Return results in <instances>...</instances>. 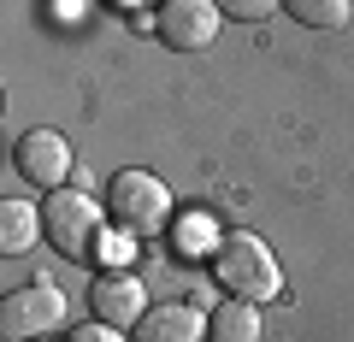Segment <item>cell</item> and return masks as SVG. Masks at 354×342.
I'll return each instance as SVG.
<instances>
[{
    "label": "cell",
    "instance_id": "9c48e42d",
    "mask_svg": "<svg viewBox=\"0 0 354 342\" xmlns=\"http://www.w3.org/2000/svg\"><path fill=\"white\" fill-rule=\"evenodd\" d=\"M207 342H260V307L242 295L207 307Z\"/></svg>",
    "mask_w": 354,
    "mask_h": 342
},
{
    "label": "cell",
    "instance_id": "6da1fadb",
    "mask_svg": "<svg viewBox=\"0 0 354 342\" xmlns=\"http://www.w3.org/2000/svg\"><path fill=\"white\" fill-rule=\"evenodd\" d=\"M41 230H48V242L59 248V260H77V266H95V260H106L113 254V236H106V213L95 207V195L88 189H48V201H41Z\"/></svg>",
    "mask_w": 354,
    "mask_h": 342
},
{
    "label": "cell",
    "instance_id": "3957f363",
    "mask_svg": "<svg viewBox=\"0 0 354 342\" xmlns=\"http://www.w3.org/2000/svg\"><path fill=\"white\" fill-rule=\"evenodd\" d=\"M106 218L124 236H160L171 225V189L142 165H124V171L106 178Z\"/></svg>",
    "mask_w": 354,
    "mask_h": 342
},
{
    "label": "cell",
    "instance_id": "7c38bea8",
    "mask_svg": "<svg viewBox=\"0 0 354 342\" xmlns=\"http://www.w3.org/2000/svg\"><path fill=\"white\" fill-rule=\"evenodd\" d=\"M283 0H218V12L225 18H242V24H260V18H272Z\"/></svg>",
    "mask_w": 354,
    "mask_h": 342
},
{
    "label": "cell",
    "instance_id": "277c9868",
    "mask_svg": "<svg viewBox=\"0 0 354 342\" xmlns=\"http://www.w3.org/2000/svg\"><path fill=\"white\" fill-rule=\"evenodd\" d=\"M59 319H65V295L53 283H24V289H6V301H0L6 342H36L48 330H59Z\"/></svg>",
    "mask_w": 354,
    "mask_h": 342
},
{
    "label": "cell",
    "instance_id": "9a60e30c",
    "mask_svg": "<svg viewBox=\"0 0 354 342\" xmlns=\"http://www.w3.org/2000/svg\"><path fill=\"white\" fill-rule=\"evenodd\" d=\"M36 342H48V336H36Z\"/></svg>",
    "mask_w": 354,
    "mask_h": 342
},
{
    "label": "cell",
    "instance_id": "7a4b0ae2",
    "mask_svg": "<svg viewBox=\"0 0 354 342\" xmlns=\"http://www.w3.org/2000/svg\"><path fill=\"white\" fill-rule=\"evenodd\" d=\"M213 278L225 283L230 295L254 301V307L278 301V289H283L278 260H272V248H266L254 230H225V236H218V248H213Z\"/></svg>",
    "mask_w": 354,
    "mask_h": 342
},
{
    "label": "cell",
    "instance_id": "52a82bcc",
    "mask_svg": "<svg viewBox=\"0 0 354 342\" xmlns=\"http://www.w3.org/2000/svg\"><path fill=\"white\" fill-rule=\"evenodd\" d=\"M88 313L124 330V325H136L148 313V289H142L136 272H101V278L88 283Z\"/></svg>",
    "mask_w": 354,
    "mask_h": 342
},
{
    "label": "cell",
    "instance_id": "ba28073f",
    "mask_svg": "<svg viewBox=\"0 0 354 342\" xmlns=\"http://www.w3.org/2000/svg\"><path fill=\"white\" fill-rule=\"evenodd\" d=\"M130 336L136 342H201L207 319H201V307H189V301H160V307H148V313L130 325Z\"/></svg>",
    "mask_w": 354,
    "mask_h": 342
},
{
    "label": "cell",
    "instance_id": "30bf717a",
    "mask_svg": "<svg viewBox=\"0 0 354 342\" xmlns=\"http://www.w3.org/2000/svg\"><path fill=\"white\" fill-rule=\"evenodd\" d=\"M36 236H48V230H41V207H24V201H6V207H0V254H6V260L24 254Z\"/></svg>",
    "mask_w": 354,
    "mask_h": 342
},
{
    "label": "cell",
    "instance_id": "8fae6325",
    "mask_svg": "<svg viewBox=\"0 0 354 342\" xmlns=\"http://www.w3.org/2000/svg\"><path fill=\"white\" fill-rule=\"evenodd\" d=\"M283 6H290V18L301 30H342L348 24V0H283Z\"/></svg>",
    "mask_w": 354,
    "mask_h": 342
},
{
    "label": "cell",
    "instance_id": "5b68a950",
    "mask_svg": "<svg viewBox=\"0 0 354 342\" xmlns=\"http://www.w3.org/2000/svg\"><path fill=\"white\" fill-rule=\"evenodd\" d=\"M218 24H225L218 0H165L160 12H153V36H160L171 53H201V48H213Z\"/></svg>",
    "mask_w": 354,
    "mask_h": 342
},
{
    "label": "cell",
    "instance_id": "5bb4252c",
    "mask_svg": "<svg viewBox=\"0 0 354 342\" xmlns=\"http://www.w3.org/2000/svg\"><path fill=\"white\" fill-rule=\"evenodd\" d=\"M118 6H136V0H118Z\"/></svg>",
    "mask_w": 354,
    "mask_h": 342
},
{
    "label": "cell",
    "instance_id": "4fadbf2b",
    "mask_svg": "<svg viewBox=\"0 0 354 342\" xmlns=\"http://www.w3.org/2000/svg\"><path fill=\"white\" fill-rule=\"evenodd\" d=\"M65 342H124V336H118V325H106V319H88V325H77Z\"/></svg>",
    "mask_w": 354,
    "mask_h": 342
},
{
    "label": "cell",
    "instance_id": "8992f818",
    "mask_svg": "<svg viewBox=\"0 0 354 342\" xmlns=\"http://www.w3.org/2000/svg\"><path fill=\"white\" fill-rule=\"evenodd\" d=\"M12 171L24 183H36V189H65V178H71V142L59 130H24L12 142Z\"/></svg>",
    "mask_w": 354,
    "mask_h": 342
}]
</instances>
